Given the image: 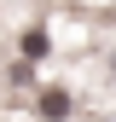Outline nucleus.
Returning a JSON list of instances; mask_svg holds the SVG:
<instances>
[{"mask_svg": "<svg viewBox=\"0 0 116 122\" xmlns=\"http://www.w3.org/2000/svg\"><path fill=\"white\" fill-rule=\"evenodd\" d=\"M41 111H47V116H64V111H70V99H64V93H47V99H41Z\"/></svg>", "mask_w": 116, "mask_h": 122, "instance_id": "f257e3e1", "label": "nucleus"}]
</instances>
